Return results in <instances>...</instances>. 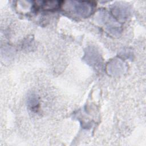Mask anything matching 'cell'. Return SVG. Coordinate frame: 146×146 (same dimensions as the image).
Instances as JSON below:
<instances>
[{
  "label": "cell",
  "mask_w": 146,
  "mask_h": 146,
  "mask_svg": "<svg viewBox=\"0 0 146 146\" xmlns=\"http://www.w3.org/2000/svg\"><path fill=\"white\" fill-rule=\"evenodd\" d=\"M66 5L69 11L82 18L90 16L93 13L95 6L92 2L76 1H67Z\"/></svg>",
  "instance_id": "cell-1"
},
{
  "label": "cell",
  "mask_w": 146,
  "mask_h": 146,
  "mask_svg": "<svg viewBox=\"0 0 146 146\" xmlns=\"http://www.w3.org/2000/svg\"><path fill=\"white\" fill-rule=\"evenodd\" d=\"M100 22L103 23L109 31L113 34H119L120 32V26L118 22L106 11H102L99 14Z\"/></svg>",
  "instance_id": "cell-2"
},
{
  "label": "cell",
  "mask_w": 146,
  "mask_h": 146,
  "mask_svg": "<svg viewBox=\"0 0 146 146\" xmlns=\"http://www.w3.org/2000/svg\"><path fill=\"white\" fill-rule=\"evenodd\" d=\"M107 71L113 76H120L123 74L127 69L125 63L120 59H112L107 64Z\"/></svg>",
  "instance_id": "cell-3"
},
{
  "label": "cell",
  "mask_w": 146,
  "mask_h": 146,
  "mask_svg": "<svg viewBox=\"0 0 146 146\" xmlns=\"http://www.w3.org/2000/svg\"><path fill=\"white\" fill-rule=\"evenodd\" d=\"M84 60L87 63L95 68L102 64V58L99 51L93 47H89L86 50Z\"/></svg>",
  "instance_id": "cell-4"
},
{
  "label": "cell",
  "mask_w": 146,
  "mask_h": 146,
  "mask_svg": "<svg viewBox=\"0 0 146 146\" xmlns=\"http://www.w3.org/2000/svg\"><path fill=\"white\" fill-rule=\"evenodd\" d=\"M113 14L120 19H126L131 14V9L124 3H116L112 8Z\"/></svg>",
  "instance_id": "cell-5"
},
{
  "label": "cell",
  "mask_w": 146,
  "mask_h": 146,
  "mask_svg": "<svg viewBox=\"0 0 146 146\" xmlns=\"http://www.w3.org/2000/svg\"><path fill=\"white\" fill-rule=\"evenodd\" d=\"M41 7L45 10H55L59 7L60 2L59 1H43L41 2Z\"/></svg>",
  "instance_id": "cell-6"
},
{
  "label": "cell",
  "mask_w": 146,
  "mask_h": 146,
  "mask_svg": "<svg viewBox=\"0 0 146 146\" xmlns=\"http://www.w3.org/2000/svg\"><path fill=\"white\" fill-rule=\"evenodd\" d=\"M28 104L32 111H36L38 108L39 100L35 95H31L28 99Z\"/></svg>",
  "instance_id": "cell-7"
}]
</instances>
